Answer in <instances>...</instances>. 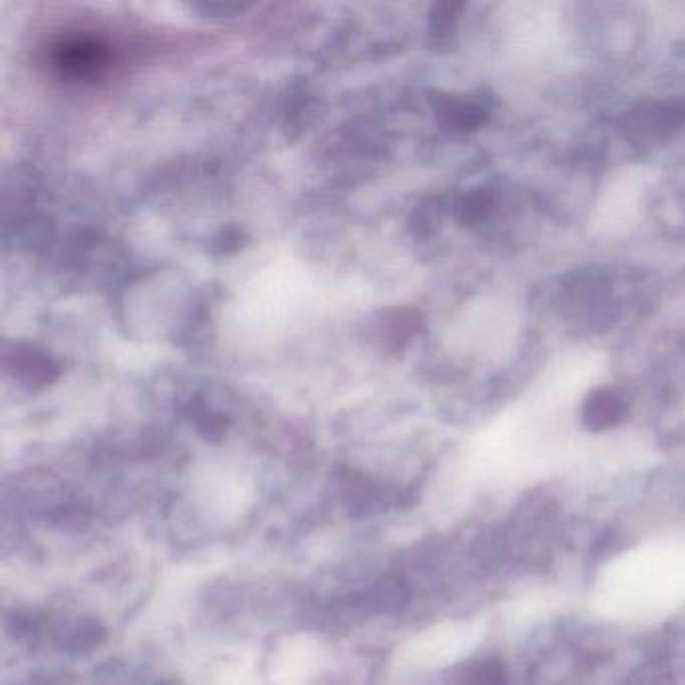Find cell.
I'll return each mask as SVG.
<instances>
[{
	"instance_id": "2",
	"label": "cell",
	"mask_w": 685,
	"mask_h": 685,
	"mask_svg": "<svg viewBox=\"0 0 685 685\" xmlns=\"http://www.w3.org/2000/svg\"><path fill=\"white\" fill-rule=\"evenodd\" d=\"M627 414L625 400L609 388H599L589 394L583 404V420L589 428L601 430L617 424Z\"/></svg>"
},
{
	"instance_id": "1",
	"label": "cell",
	"mask_w": 685,
	"mask_h": 685,
	"mask_svg": "<svg viewBox=\"0 0 685 685\" xmlns=\"http://www.w3.org/2000/svg\"><path fill=\"white\" fill-rule=\"evenodd\" d=\"M609 603L651 613L685 599V551L655 549L637 553L609 581Z\"/></svg>"
}]
</instances>
